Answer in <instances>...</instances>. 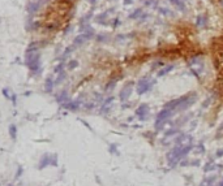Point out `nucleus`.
I'll return each mask as SVG.
<instances>
[{
    "mask_svg": "<svg viewBox=\"0 0 223 186\" xmlns=\"http://www.w3.org/2000/svg\"><path fill=\"white\" fill-rule=\"evenodd\" d=\"M48 164H51V156L44 155L43 158H42V160L39 161V168H44V167H47Z\"/></svg>",
    "mask_w": 223,
    "mask_h": 186,
    "instance_id": "11",
    "label": "nucleus"
},
{
    "mask_svg": "<svg viewBox=\"0 0 223 186\" xmlns=\"http://www.w3.org/2000/svg\"><path fill=\"white\" fill-rule=\"evenodd\" d=\"M42 1H47V0H42Z\"/></svg>",
    "mask_w": 223,
    "mask_h": 186,
    "instance_id": "20",
    "label": "nucleus"
},
{
    "mask_svg": "<svg viewBox=\"0 0 223 186\" xmlns=\"http://www.w3.org/2000/svg\"><path fill=\"white\" fill-rule=\"evenodd\" d=\"M218 186H223V182H219V185Z\"/></svg>",
    "mask_w": 223,
    "mask_h": 186,
    "instance_id": "18",
    "label": "nucleus"
},
{
    "mask_svg": "<svg viewBox=\"0 0 223 186\" xmlns=\"http://www.w3.org/2000/svg\"><path fill=\"white\" fill-rule=\"evenodd\" d=\"M138 14H141V11H140V9H138V11H137L136 13H133V14H130V18H136Z\"/></svg>",
    "mask_w": 223,
    "mask_h": 186,
    "instance_id": "16",
    "label": "nucleus"
},
{
    "mask_svg": "<svg viewBox=\"0 0 223 186\" xmlns=\"http://www.w3.org/2000/svg\"><path fill=\"white\" fill-rule=\"evenodd\" d=\"M77 65H78V63L76 60H71L69 64H68V69H74V68H77Z\"/></svg>",
    "mask_w": 223,
    "mask_h": 186,
    "instance_id": "15",
    "label": "nucleus"
},
{
    "mask_svg": "<svg viewBox=\"0 0 223 186\" xmlns=\"http://www.w3.org/2000/svg\"><path fill=\"white\" fill-rule=\"evenodd\" d=\"M90 37L87 34H85V33H82V34H80V35H77L76 38H74V41H73V46L74 47H78V46H81V44H84L86 41H89Z\"/></svg>",
    "mask_w": 223,
    "mask_h": 186,
    "instance_id": "5",
    "label": "nucleus"
},
{
    "mask_svg": "<svg viewBox=\"0 0 223 186\" xmlns=\"http://www.w3.org/2000/svg\"><path fill=\"white\" fill-rule=\"evenodd\" d=\"M90 1H91V3H95V0H90Z\"/></svg>",
    "mask_w": 223,
    "mask_h": 186,
    "instance_id": "19",
    "label": "nucleus"
},
{
    "mask_svg": "<svg viewBox=\"0 0 223 186\" xmlns=\"http://www.w3.org/2000/svg\"><path fill=\"white\" fill-rule=\"evenodd\" d=\"M153 83H154V81L152 83L149 82V81L146 80V78H142V80L138 82V85H137V93L140 94H144V93H146V91H149L150 89H152V86H153Z\"/></svg>",
    "mask_w": 223,
    "mask_h": 186,
    "instance_id": "2",
    "label": "nucleus"
},
{
    "mask_svg": "<svg viewBox=\"0 0 223 186\" xmlns=\"http://www.w3.org/2000/svg\"><path fill=\"white\" fill-rule=\"evenodd\" d=\"M136 115L138 116L141 120H145L146 119L145 115H149V107H147L146 104L140 106V108H137V111H136Z\"/></svg>",
    "mask_w": 223,
    "mask_h": 186,
    "instance_id": "6",
    "label": "nucleus"
},
{
    "mask_svg": "<svg viewBox=\"0 0 223 186\" xmlns=\"http://www.w3.org/2000/svg\"><path fill=\"white\" fill-rule=\"evenodd\" d=\"M9 135H11L12 139H16V137H17V128H16V125H9Z\"/></svg>",
    "mask_w": 223,
    "mask_h": 186,
    "instance_id": "12",
    "label": "nucleus"
},
{
    "mask_svg": "<svg viewBox=\"0 0 223 186\" xmlns=\"http://www.w3.org/2000/svg\"><path fill=\"white\" fill-rule=\"evenodd\" d=\"M172 112H173V111L170 109V108H163V109L158 113V116H157L155 125H158L159 122H163V121H166L167 119H170V117L172 116Z\"/></svg>",
    "mask_w": 223,
    "mask_h": 186,
    "instance_id": "3",
    "label": "nucleus"
},
{
    "mask_svg": "<svg viewBox=\"0 0 223 186\" xmlns=\"http://www.w3.org/2000/svg\"><path fill=\"white\" fill-rule=\"evenodd\" d=\"M132 87H133V85H132V82L130 83H127L125 86L123 87V90L120 91V100H125L127 98H129V95H130V93H132Z\"/></svg>",
    "mask_w": 223,
    "mask_h": 186,
    "instance_id": "4",
    "label": "nucleus"
},
{
    "mask_svg": "<svg viewBox=\"0 0 223 186\" xmlns=\"http://www.w3.org/2000/svg\"><path fill=\"white\" fill-rule=\"evenodd\" d=\"M8 186H13V185H8Z\"/></svg>",
    "mask_w": 223,
    "mask_h": 186,
    "instance_id": "21",
    "label": "nucleus"
},
{
    "mask_svg": "<svg viewBox=\"0 0 223 186\" xmlns=\"http://www.w3.org/2000/svg\"><path fill=\"white\" fill-rule=\"evenodd\" d=\"M39 9H41V3L38 1H30L28 4V12L33 14V13H37Z\"/></svg>",
    "mask_w": 223,
    "mask_h": 186,
    "instance_id": "7",
    "label": "nucleus"
},
{
    "mask_svg": "<svg viewBox=\"0 0 223 186\" xmlns=\"http://www.w3.org/2000/svg\"><path fill=\"white\" fill-rule=\"evenodd\" d=\"M54 86H55V82L52 81V78L51 77L46 78V82H44V90H46V93H52Z\"/></svg>",
    "mask_w": 223,
    "mask_h": 186,
    "instance_id": "8",
    "label": "nucleus"
},
{
    "mask_svg": "<svg viewBox=\"0 0 223 186\" xmlns=\"http://www.w3.org/2000/svg\"><path fill=\"white\" fill-rule=\"evenodd\" d=\"M64 78H65V72L61 70L60 73H58V78H56V81H55V85H59L61 81L64 80Z\"/></svg>",
    "mask_w": 223,
    "mask_h": 186,
    "instance_id": "13",
    "label": "nucleus"
},
{
    "mask_svg": "<svg viewBox=\"0 0 223 186\" xmlns=\"http://www.w3.org/2000/svg\"><path fill=\"white\" fill-rule=\"evenodd\" d=\"M132 0H125V4H128V3H130Z\"/></svg>",
    "mask_w": 223,
    "mask_h": 186,
    "instance_id": "17",
    "label": "nucleus"
},
{
    "mask_svg": "<svg viewBox=\"0 0 223 186\" xmlns=\"http://www.w3.org/2000/svg\"><path fill=\"white\" fill-rule=\"evenodd\" d=\"M172 65H170V67H166L165 69H162V70H159V73H158V76L160 77V76H165V74L167 73V72H170V70H172Z\"/></svg>",
    "mask_w": 223,
    "mask_h": 186,
    "instance_id": "14",
    "label": "nucleus"
},
{
    "mask_svg": "<svg viewBox=\"0 0 223 186\" xmlns=\"http://www.w3.org/2000/svg\"><path fill=\"white\" fill-rule=\"evenodd\" d=\"M25 63L31 72H37L41 67V52H35V54L25 56Z\"/></svg>",
    "mask_w": 223,
    "mask_h": 186,
    "instance_id": "1",
    "label": "nucleus"
},
{
    "mask_svg": "<svg viewBox=\"0 0 223 186\" xmlns=\"http://www.w3.org/2000/svg\"><path fill=\"white\" fill-rule=\"evenodd\" d=\"M56 100L60 104H64L68 102V93L67 91H63V93H59V95L56 96Z\"/></svg>",
    "mask_w": 223,
    "mask_h": 186,
    "instance_id": "10",
    "label": "nucleus"
},
{
    "mask_svg": "<svg viewBox=\"0 0 223 186\" xmlns=\"http://www.w3.org/2000/svg\"><path fill=\"white\" fill-rule=\"evenodd\" d=\"M63 107H64V108H67V109H69V111H77L78 107H80V104H78L77 100H74V102H67V103H64Z\"/></svg>",
    "mask_w": 223,
    "mask_h": 186,
    "instance_id": "9",
    "label": "nucleus"
}]
</instances>
